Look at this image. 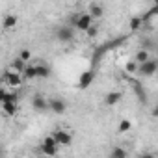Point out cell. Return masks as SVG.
Returning a JSON list of instances; mask_svg holds the SVG:
<instances>
[{
    "label": "cell",
    "mask_w": 158,
    "mask_h": 158,
    "mask_svg": "<svg viewBox=\"0 0 158 158\" xmlns=\"http://www.w3.org/2000/svg\"><path fill=\"white\" fill-rule=\"evenodd\" d=\"M0 158H4V149H2V145H0Z\"/></svg>",
    "instance_id": "cell-26"
},
{
    "label": "cell",
    "mask_w": 158,
    "mask_h": 158,
    "mask_svg": "<svg viewBox=\"0 0 158 158\" xmlns=\"http://www.w3.org/2000/svg\"><path fill=\"white\" fill-rule=\"evenodd\" d=\"M130 128H132L130 119H121V121H119V128H117V132H119V134H125V132H128Z\"/></svg>",
    "instance_id": "cell-19"
},
{
    "label": "cell",
    "mask_w": 158,
    "mask_h": 158,
    "mask_svg": "<svg viewBox=\"0 0 158 158\" xmlns=\"http://www.w3.org/2000/svg\"><path fill=\"white\" fill-rule=\"evenodd\" d=\"M34 78H35V67L34 63H26L23 71V80H34Z\"/></svg>",
    "instance_id": "cell-15"
},
{
    "label": "cell",
    "mask_w": 158,
    "mask_h": 158,
    "mask_svg": "<svg viewBox=\"0 0 158 158\" xmlns=\"http://www.w3.org/2000/svg\"><path fill=\"white\" fill-rule=\"evenodd\" d=\"M152 56H151V52H147V50H143V48H139L138 52H136V56H134V61L138 63V65H141V63H145V61H149Z\"/></svg>",
    "instance_id": "cell-13"
},
{
    "label": "cell",
    "mask_w": 158,
    "mask_h": 158,
    "mask_svg": "<svg viewBox=\"0 0 158 158\" xmlns=\"http://www.w3.org/2000/svg\"><path fill=\"white\" fill-rule=\"evenodd\" d=\"M91 19H101L102 15H104V6L102 4H99V2H93V4H89L88 6V11H86Z\"/></svg>",
    "instance_id": "cell-7"
},
{
    "label": "cell",
    "mask_w": 158,
    "mask_h": 158,
    "mask_svg": "<svg viewBox=\"0 0 158 158\" xmlns=\"http://www.w3.org/2000/svg\"><path fill=\"white\" fill-rule=\"evenodd\" d=\"M50 136L54 138L58 147H69L73 143V132L67 130V128H56V130L50 132Z\"/></svg>",
    "instance_id": "cell-1"
},
{
    "label": "cell",
    "mask_w": 158,
    "mask_h": 158,
    "mask_svg": "<svg viewBox=\"0 0 158 158\" xmlns=\"http://www.w3.org/2000/svg\"><path fill=\"white\" fill-rule=\"evenodd\" d=\"M91 78H93V74H91V73H86V74L80 78V88H88V84L91 82Z\"/></svg>",
    "instance_id": "cell-20"
},
{
    "label": "cell",
    "mask_w": 158,
    "mask_h": 158,
    "mask_svg": "<svg viewBox=\"0 0 158 158\" xmlns=\"http://www.w3.org/2000/svg\"><path fill=\"white\" fill-rule=\"evenodd\" d=\"M154 45H156V41H154L152 37H143V39H141V48L147 50V52H151V50L154 48Z\"/></svg>",
    "instance_id": "cell-18"
},
{
    "label": "cell",
    "mask_w": 158,
    "mask_h": 158,
    "mask_svg": "<svg viewBox=\"0 0 158 158\" xmlns=\"http://www.w3.org/2000/svg\"><path fill=\"white\" fill-rule=\"evenodd\" d=\"M34 67H35V78H48L52 74L50 67L45 61H37V63H34Z\"/></svg>",
    "instance_id": "cell-8"
},
{
    "label": "cell",
    "mask_w": 158,
    "mask_h": 158,
    "mask_svg": "<svg viewBox=\"0 0 158 158\" xmlns=\"http://www.w3.org/2000/svg\"><path fill=\"white\" fill-rule=\"evenodd\" d=\"M32 108H34L35 112H45V110H48V101H47L45 97H41V95H34V99H32Z\"/></svg>",
    "instance_id": "cell-10"
},
{
    "label": "cell",
    "mask_w": 158,
    "mask_h": 158,
    "mask_svg": "<svg viewBox=\"0 0 158 158\" xmlns=\"http://www.w3.org/2000/svg\"><path fill=\"white\" fill-rule=\"evenodd\" d=\"M110 158H128V152H127L125 147H114Z\"/></svg>",
    "instance_id": "cell-17"
},
{
    "label": "cell",
    "mask_w": 158,
    "mask_h": 158,
    "mask_svg": "<svg viewBox=\"0 0 158 158\" xmlns=\"http://www.w3.org/2000/svg\"><path fill=\"white\" fill-rule=\"evenodd\" d=\"M24 61L23 60H19V58H15L13 61H11V65H10V69L8 71H11V73H17V74H21L23 76V71H24Z\"/></svg>",
    "instance_id": "cell-14"
},
{
    "label": "cell",
    "mask_w": 158,
    "mask_h": 158,
    "mask_svg": "<svg viewBox=\"0 0 158 158\" xmlns=\"http://www.w3.org/2000/svg\"><path fill=\"white\" fill-rule=\"evenodd\" d=\"M138 158H156L154 154H151V152H143V154H139Z\"/></svg>",
    "instance_id": "cell-25"
},
{
    "label": "cell",
    "mask_w": 158,
    "mask_h": 158,
    "mask_svg": "<svg viewBox=\"0 0 158 158\" xmlns=\"http://www.w3.org/2000/svg\"><path fill=\"white\" fill-rule=\"evenodd\" d=\"M156 71H158V61H156L154 58H151L149 61H145V63L138 65L136 74H139V76H154V74H156Z\"/></svg>",
    "instance_id": "cell-5"
},
{
    "label": "cell",
    "mask_w": 158,
    "mask_h": 158,
    "mask_svg": "<svg viewBox=\"0 0 158 158\" xmlns=\"http://www.w3.org/2000/svg\"><path fill=\"white\" fill-rule=\"evenodd\" d=\"M19 60H23L24 63H28L30 61V58H32V54H30V50H26V48H23L21 52H19V56H17Z\"/></svg>",
    "instance_id": "cell-21"
},
{
    "label": "cell",
    "mask_w": 158,
    "mask_h": 158,
    "mask_svg": "<svg viewBox=\"0 0 158 158\" xmlns=\"http://www.w3.org/2000/svg\"><path fill=\"white\" fill-rule=\"evenodd\" d=\"M86 34H88L89 37H95V35H99V26H97V24H91V26L86 30Z\"/></svg>",
    "instance_id": "cell-23"
},
{
    "label": "cell",
    "mask_w": 158,
    "mask_h": 158,
    "mask_svg": "<svg viewBox=\"0 0 158 158\" xmlns=\"http://www.w3.org/2000/svg\"><path fill=\"white\" fill-rule=\"evenodd\" d=\"M141 26H143V17H132L130 23H128V28H130L132 32H138Z\"/></svg>",
    "instance_id": "cell-16"
},
{
    "label": "cell",
    "mask_w": 158,
    "mask_h": 158,
    "mask_svg": "<svg viewBox=\"0 0 158 158\" xmlns=\"http://www.w3.org/2000/svg\"><path fill=\"white\" fill-rule=\"evenodd\" d=\"M121 99H123V93H121V91H110V93L104 97V104H106V106H115V104L121 102Z\"/></svg>",
    "instance_id": "cell-11"
},
{
    "label": "cell",
    "mask_w": 158,
    "mask_h": 158,
    "mask_svg": "<svg viewBox=\"0 0 158 158\" xmlns=\"http://www.w3.org/2000/svg\"><path fill=\"white\" fill-rule=\"evenodd\" d=\"M17 158H21V156H17Z\"/></svg>",
    "instance_id": "cell-27"
},
{
    "label": "cell",
    "mask_w": 158,
    "mask_h": 158,
    "mask_svg": "<svg viewBox=\"0 0 158 158\" xmlns=\"http://www.w3.org/2000/svg\"><path fill=\"white\" fill-rule=\"evenodd\" d=\"M48 110L54 112V114H58V115H61V114L67 112V102L63 99H58V97L48 99Z\"/></svg>",
    "instance_id": "cell-6"
},
{
    "label": "cell",
    "mask_w": 158,
    "mask_h": 158,
    "mask_svg": "<svg viewBox=\"0 0 158 158\" xmlns=\"http://www.w3.org/2000/svg\"><path fill=\"white\" fill-rule=\"evenodd\" d=\"M125 69H127V73H130V74H136V71H138V63H136L134 60H130V61L125 65Z\"/></svg>",
    "instance_id": "cell-22"
},
{
    "label": "cell",
    "mask_w": 158,
    "mask_h": 158,
    "mask_svg": "<svg viewBox=\"0 0 158 158\" xmlns=\"http://www.w3.org/2000/svg\"><path fill=\"white\" fill-rule=\"evenodd\" d=\"M17 110H19V104H8V102L0 104V112H2L4 115H8V117H13L17 114Z\"/></svg>",
    "instance_id": "cell-12"
},
{
    "label": "cell",
    "mask_w": 158,
    "mask_h": 158,
    "mask_svg": "<svg viewBox=\"0 0 158 158\" xmlns=\"http://www.w3.org/2000/svg\"><path fill=\"white\" fill-rule=\"evenodd\" d=\"M17 23H19V17L13 15V13H8V15H4V19H2V30L10 32V30H13V28L17 26Z\"/></svg>",
    "instance_id": "cell-9"
},
{
    "label": "cell",
    "mask_w": 158,
    "mask_h": 158,
    "mask_svg": "<svg viewBox=\"0 0 158 158\" xmlns=\"http://www.w3.org/2000/svg\"><path fill=\"white\" fill-rule=\"evenodd\" d=\"M8 91L10 89H6V88H0V104L4 102V99H6V95H8Z\"/></svg>",
    "instance_id": "cell-24"
},
{
    "label": "cell",
    "mask_w": 158,
    "mask_h": 158,
    "mask_svg": "<svg viewBox=\"0 0 158 158\" xmlns=\"http://www.w3.org/2000/svg\"><path fill=\"white\" fill-rule=\"evenodd\" d=\"M2 80H4V84H6V89H10V91H15L17 88L23 86V76L17 74V73H11V71H6V73H4Z\"/></svg>",
    "instance_id": "cell-3"
},
{
    "label": "cell",
    "mask_w": 158,
    "mask_h": 158,
    "mask_svg": "<svg viewBox=\"0 0 158 158\" xmlns=\"http://www.w3.org/2000/svg\"><path fill=\"white\" fill-rule=\"evenodd\" d=\"M74 28H71L69 24H61V26H58L56 28V39L58 41H61V43H71V41H74Z\"/></svg>",
    "instance_id": "cell-4"
},
{
    "label": "cell",
    "mask_w": 158,
    "mask_h": 158,
    "mask_svg": "<svg viewBox=\"0 0 158 158\" xmlns=\"http://www.w3.org/2000/svg\"><path fill=\"white\" fill-rule=\"evenodd\" d=\"M39 152L41 154H45V156H56L58 154V151H60V147H58V143L54 141V138L48 134V136H45L43 138V141L39 143Z\"/></svg>",
    "instance_id": "cell-2"
}]
</instances>
